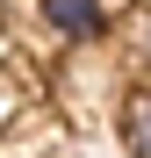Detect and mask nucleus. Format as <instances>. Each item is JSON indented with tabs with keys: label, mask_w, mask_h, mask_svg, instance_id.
<instances>
[{
	"label": "nucleus",
	"mask_w": 151,
	"mask_h": 158,
	"mask_svg": "<svg viewBox=\"0 0 151 158\" xmlns=\"http://www.w3.org/2000/svg\"><path fill=\"white\" fill-rule=\"evenodd\" d=\"M36 7H43V29L65 36V43H94L108 29V7L101 0H36Z\"/></svg>",
	"instance_id": "nucleus-1"
},
{
	"label": "nucleus",
	"mask_w": 151,
	"mask_h": 158,
	"mask_svg": "<svg viewBox=\"0 0 151 158\" xmlns=\"http://www.w3.org/2000/svg\"><path fill=\"white\" fill-rule=\"evenodd\" d=\"M122 144H130V158H151V86L122 101Z\"/></svg>",
	"instance_id": "nucleus-2"
},
{
	"label": "nucleus",
	"mask_w": 151,
	"mask_h": 158,
	"mask_svg": "<svg viewBox=\"0 0 151 158\" xmlns=\"http://www.w3.org/2000/svg\"><path fill=\"white\" fill-rule=\"evenodd\" d=\"M130 58H137V65H151V0L130 15Z\"/></svg>",
	"instance_id": "nucleus-3"
}]
</instances>
